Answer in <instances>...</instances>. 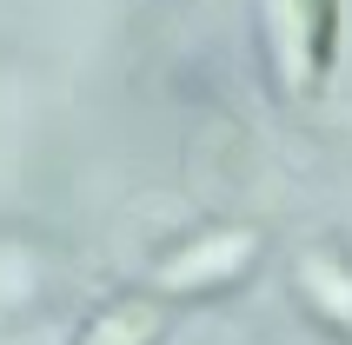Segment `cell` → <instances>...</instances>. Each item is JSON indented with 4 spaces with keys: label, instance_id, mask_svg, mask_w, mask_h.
I'll return each instance as SVG.
<instances>
[{
    "label": "cell",
    "instance_id": "1",
    "mask_svg": "<svg viewBox=\"0 0 352 345\" xmlns=\"http://www.w3.org/2000/svg\"><path fill=\"white\" fill-rule=\"evenodd\" d=\"M259 252H266L259 226H246V219H206L199 232L173 239L153 259V292L160 299H213V292H233L259 266Z\"/></svg>",
    "mask_w": 352,
    "mask_h": 345
},
{
    "label": "cell",
    "instance_id": "2",
    "mask_svg": "<svg viewBox=\"0 0 352 345\" xmlns=\"http://www.w3.org/2000/svg\"><path fill=\"white\" fill-rule=\"evenodd\" d=\"M339 27L346 7L339 0H273V54L286 74V93H319L339 67Z\"/></svg>",
    "mask_w": 352,
    "mask_h": 345
},
{
    "label": "cell",
    "instance_id": "3",
    "mask_svg": "<svg viewBox=\"0 0 352 345\" xmlns=\"http://www.w3.org/2000/svg\"><path fill=\"white\" fill-rule=\"evenodd\" d=\"M293 292L333 339L352 345V246L346 239H319L293 259Z\"/></svg>",
    "mask_w": 352,
    "mask_h": 345
},
{
    "label": "cell",
    "instance_id": "4",
    "mask_svg": "<svg viewBox=\"0 0 352 345\" xmlns=\"http://www.w3.org/2000/svg\"><path fill=\"white\" fill-rule=\"evenodd\" d=\"M166 332V299L160 292H120L80 326L74 345H160Z\"/></svg>",
    "mask_w": 352,
    "mask_h": 345
}]
</instances>
